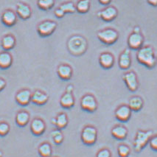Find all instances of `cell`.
I'll return each mask as SVG.
<instances>
[{
  "mask_svg": "<svg viewBox=\"0 0 157 157\" xmlns=\"http://www.w3.org/2000/svg\"><path fill=\"white\" fill-rule=\"evenodd\" d=\"M144 37L141 33H134L129 35L128 38V45L132 50H138L143 46Z\"/></svg>",
  "mask_w": 157,
  "mask_h": 157,
  "instance_id": "cell-9",
  "label": "cell"
},
{
  "mask_svg": "<svg viewBox=\"0 0 157 157\" xmlns=\"http://www.w3.org/2000/svg\"><path fill=\"white\" fill-rule=\"evenodd\" d=\"M131 111L128 105H120L115 110V117L121 122H126L130 119L131 116Z\"/></svg>",
  "mask_w": 157,
  "mask_h": 157,
  "instance_id": "cell-11",
  "label": "cell"
},
{
  "mask_svg": "<svg viewBox=\"0 0 157 157\" xmlns=\"http://www.w3.org/2000/svg\"><path fill=\"white\" fill-rule=\"evenodd\" d=\"M69 120L67 115L65 113H60L56 117L52 119V123L54 124L58 129L64 128L68 124Z\"/></svg>",
  "mask_w": 157,
  "mask_h": 157,
  "instance_id": "cell-22",
  "label": "cell"
},
{
  "mask_svg": "<svg viewBox=\"0 0 157 157\" xmlns=\"http://www.w3.org/2000/svg\"><path fill=\"white\" fill-rule=\"evenodd\" d=\"M13 63V58L9 52H2L0 53V68L2 69H8Z\"/></svg>",
  "mask_w": 157,
  "mask_h": 157,
  "instance_id": "cell-24",
  "label": "cell"
},
{
  "mask_svg": "<svg viewBox=\"0 0 157 157\" xmlns=\"http://www.w3.org/2000/svg\"><path fill=\"white\" fill-rule=\"evenodd\" d=\"M123 79L126 85L127 88L131 92L137 90L139 87V81L137 75L134 71H129L123 75Z\"/></svg>",
  "mask_w": 157,
  "mask_h": 157,
  "instance_id": "cell-8",
  "label": "cell"
},
{
  "mask_svg": "<svg viewBox=\"0 0 157 157\" xmlns=\"http://www.w3.org/2000/svg\"><path fill=\"white\" fill-rule=\"evenodd\" d=\"M30 121V114L25 111H19L16 117V124L20 127H24L28 124Z\"/></svg>",
  "mask_w": 157,
  "mask_h": 157,
  "instance_id": "cell-25",
  "label": "cell"
},
{
  "mask_svg": "<svg viewBox=\"0 0 157 157\" xmlns=\"http://www.w3.org/2000/svg\"><path fill=\"white\" fill-rule=\"evenodd\" d=\"M73 90H74V87H73L72 85L67 86V88H66V92L72 93Z\"/></svg>",
  "mask_w": 157,
  "mask_h": 157,
  "instance_id": "cell-39",
  "label": "cell"
},
{
  "mask_svg": "<svg viewBox=\"0 0 157 157\" xmlns=\"http://www.w3.org/2000/svg\"><path fill=\"white\" fill-rule=\"evenodd\" d=\"M55 15L56 16V17L58 18H63L65 15V13L63 10L61 8H57L55 10Z\"/></svg>",
  "mask_w": 157,
  "mask_h": 157,
  "instance_id": "cell-36",
  "label": "cell"
},
{
  "mask_svg": "<svg viewBox=\"0 0 157 157\" xmlns=\"http://www.w3.org/2000/svg\"><path fill=\"white\" fill-rule=\"evenodd\" d=\"M9 131H10V125L8 123H5V122L0 123V136H6L9 133Z\"/></svg>",
  "mask_w": 157,
  "mask_h": 157,
  "instance_id": "cell-33",
  "label": "cell"
},
{
  "mask_svg": "<svg viewBox=\"0 0 157 157\" xmlns=\"http://www.w3.org/2000/svg\"><path fill=\"white\" fill-rule=\"evenodd\" d=\"M16 6H17L16 8L17 14L21 19H28L32 15V10L28 5L23 2H18Z\"/></svg>",
  "mask_w": 157,
  "mask_h": 157,
  "instance_id": "cell-18",
  "label": "cell"
},
{
  "mask_svg": "<svg viewBox=\"0 0 157 157\" xmlns=\"http://www.w3.org/2000/svg\"><path fill=\"white\" fill-rule=\"evenodd\" d=\"M111 135L117 140H123L128 136V130L123 125H116L111 129Z\"/></svg>",
  "mask_w": 157,
  "mask_h": 157,
  "instance_id": "cell-20",
  "label": "cell"
},
{
  "mask_svg": "<svg viewBox=\"0 0 157 157\" xmlns=\"http://www.w3.org/2000/svg\"><path fill=\"white\" fill-rule=\"evenodd\" d=\"M136 59L139 63L149 69L155 67L157 63V58L154 50L151 46H142L139 49L136 53Z\"/></svg>",
  "mask_w": 157,
  "mask_h": 157,
  "instance_id": "cell-1",
  "label": "cell"
},
{
  "mask_svg": "<svg viewBox=\"0 0 157 157\" xmlns=\"http://www.w3.org/2000/svg\"><path fill=\"white\" fill-rule=\"evenodd\" d=\"M60 104L64 109H70L75 105V98L72 93L65 92L60 99Z\"/></svg>",
  "mask_w": 157,
  "mask_h": 157,
  "instance_id": "cell-21",
  "label": "cell"
},
{
  "mask_svg": "<svg viewBox=\"0 0 157 157\" xmlns=\"http://www.w3.org/2000/svg\"><path fill=\"white\" fill-rule=\"evenodd\" d=\"M38 151L41 157H50L52 153V149L50 143L44 142L38 147Z\"/></svg>",
  "mask_w": 157,
  "mask_h": 157,
  "instance_id": "cell-28",
  "label": "cell"
},
{
  "mask_svg": "<svg viewBox=\"0 0 157 157\" xmlns=\"http://www.w3.org/2000/svg\"><path fill=\"white\" fill-rule=\"evenodd\" d=\"M60 8L64 11L65 13H74L76 12V7L75 5L72 2H67L61 4L59 7Z\"/></svg>",
  "mask_w": 157,
  "mask_h": 157,
  "instance_id": "cell-30",
  "label": "cell"
},
{
  "mask_svg": "<svg viewBox=\"0 0 157 157\" xmlns=\"http://www.w3.org/2000/svg\"><path fill=\"white\" fill-rule=\"evenodd\" d=\"M57 28V24L53 21L46 20L41 21L37 27V31L38 34L42 37H47L50 36L55 32Z\"/></svg>",
  "mask_w": 157,
  "mask_h": 157,
  "instance_id": "cell-6",
  "label": "cell"
},
{
  "mask_svg": "<svg viewBox=\"0 0 157 157\" xmlns=\"http://www.w3.org/2000/svg\"><path fill=\"white\" fill-rule=\"evenodd\" d=\"M98 106V101L96 98L92 94H85L81 100V107L83 110L89 111V112H94L97 110Z\"/></svg>",
  "mask_w": 157,
  "mask_h": 157,
  "instance_id": "cell-7",
  "label": "cell"
},
{
  "mask_svg": "<svg viewBox=\"0 0 157 157\" xmlns=\"http://www.w3.org/2000/svg\"><path fill=\"white\" fill-rule=\"evenodd\" d=\"M16 45V39L11 35L5 36L2 39V47L5 50H10Z\"/></svg>",
  "mask_w": 157,
  "mask_h": 157,
  "instance_id": "cell-26",
  "label": "cell"
},
{
  "mask_svg": "<svg viewBox=\"0 0 157 157\" xmlns=\"http://www.w3.org/2000/svg\"><path fill=\"white\" fill-rule=\"evenodd\" d=\"M133 32L134 33H141V31H140V27L138 26L135 27L134 28V30H133Z\"/></svg>",
  "mask_w": 157,
  "mask_h": 157,
  "instance_id": "cell-41",
  "label": "cell"
},
{
  "mask_svg": "<svg viewBox=\"0 0 157 157\" xmlns=\"http://www.w3.org/2000/svg\"><path fill=\"white\" fill-rule=\"evenodd\" d=\"M97 36L102 43L107 45H111L117 41L119 38V33L114 29L106 28L100 30L97 34Z\"/></svg>",
  "mask_w": 157,
  "mask_h": 157,
  "instance_id": "cell-4",
  "label": "cell"
},
{
  "mask_svg": "<svg viewBox=\"0 0 157 157\" xmlns=\"http://www.w3.org/2000/svg\"><path fill=\"white\" fill-rule=\"evenodd\" d=\"M144 101L141 97L134 96L130 98L128 102V106L133 111H139L142 109Z\"/></svg>",
  "mask_w": 157,
  "mask_h": 157,
  "instance_id": "cell-23",
  "label": "cell"
},
{
  "mask_svg": "<svg viewBox=\"0 0 157 157\" xmlns=\"http://www.w3.org/2000/svg\"><path fill=\"white\" fill-rule=\"evenodd\" d=\"M31 97L32 92L29 89H21L16 94V100L20 105L25 106L31 102Z\"/></svg>",
  "mask_w": 157,
  "mask_h": 157,
  "instance_id": "cell-12",
  "label": "cell"
},
{
  "mask_svg": "<svg viewBox=\"0 0 157 157\" xmlns=\"http://www.w3.org/2000/svg\"><path fill=\"white\" fill-rule=\"evenodd\" d=\"M6 86V81L3 78H0V92L3 90Z\"/></svg>",
  "mask_w": 157,
  "mask_h": 157,
  "instance_id": "cell-37",
  "label": "cell"
},
{
  "mask_svg": "<svg viewBox=\"0 0 157 157\" xmlns=\"http://www.w3.org/2000/svg\"><path fill=\"white\" fill-rule=\"evenodd\" d=\"M96 157H111V154L109 149L103 148L98 151Z\"/></svg>",
  "mask_w": 157,
  "mask_h": 157,
  "instance_id": "cell-34",
  "label": "cell"
},
{
  "mask_svg": "<svg viewBox=\"0 0 157 157\" xmlns=\"http://www.w3.org/2000/svg\"><path fill=\"white\" fill-rule=\"evenodd\" d=\"M147 2L149 5H151V6L156 7L157 6V0H147Z\"/></svg>",
  "mask_w": 157,
  "mask_h": 157,
  "instance_id": "cell-40",
  "label": "cell"
},
{
  "mask_svg": "<svg viewBox=\"0 0 157 157\" xmlns=\"http://www.w3.org/2000/svg\"><path fill=\"white\" fill-rule=\"evenodd\" d=\"M153 135L152 131L140 130L136 132L134 140V147L136 152H140L145 147Z\"/></svg>",
  "mask_w": 157,
  "mask_h": 157,
  "instance_id": "cell-3",
  "label": "cell"
},
{
  "mask_svg": "<svg viewBox=\"0 0 157 157\" xmlns=\"http://www.w3.org/2000/svg\"><path fill=\"white\" fill-rule=\"evenodd\" d=\"M98 1L103 5H109L111 2V0H98Z\"/></svg>",
  "mask_w": 157,
  "mask_h": 157,
  "instance_id": "cell-38",
  "label": "cell"
},
{
  "mask_svg": "<svg viewBox=\"0 0 157 157\" xmlns=\"http://www.w3.org/2000/svg\"><path fill=\"white\" fill-rule=\"evenodd\" d=\"M2 21L6 26H13L17 21V16L11 10H6L2 15Z\"/></svg>",
  "mask_w": 157,
  "mask_h": 157,
  "instance_id": "cell-17",
  "label": "cell"
},
{
  "mask_svg": "<svg viewBox=\"0 0 157 157\" xmlns=\"http://www.w3.org/2000/svg\"><path fill=\"white\" fill-rule=\"evenodd\" d=\"M37 5L41 10H48L54 6L55 0H38Z\"/></svg>",
  "mask_w": 157,
  "mask_h": 157,
  "instance_id": "cell-29",
  "label": "cell"
},
{
  "mask_svg": "<svg viewBox=\"0 0 157 157\" xmlns=\"http://www.w3.org/2000/svg\"><path fill=\"white\" fill-rule=\"evenodd\" d=\"M51 136L53 139V141L57 145H60L63 141V135L59 129L54 130L51 133Z\"/></svg>",
  "mask_w": 157,
  "mask_h": 157,
  "instance_id": "cell-31",
  "label": "cell"
},
{
  "mask_svg": "<svg viewBox=\"0 0 157 157\" xmlns=\"http://www.w3.org/2000/svg\"><path fill=\"white\" fill-rule=\"evenodd\" d=\"M57 73L60 78L64 81H68L72 76V69L68 64H61L58 67Z\"/></svg>",
  "mask_w": 157,
  "mask_h": 157,
  "instance_id": "cell-19",
  "label": "cell"
},
{
  "mask_svg": "<svg viewBox=\"0 0 157 157\" xmlns=\"http://www.w3.org/2000/svg\"><path fill=\"white\" fill-rule=\"evenodd\" d=\"M150 147L153 150L157 151V134L153 135L149 140Z\"/></svg>",
  "mask_w": 157,
  "mask_h": 157,
  "instance_id": "cell-35",
  "label": "cell"
},
{
  "mask_svg": "<svg viewBox=\"0 0 157 157\" xmlns=\"http://www.w3.org/2000/svg\"><path fill=\"white\" fill-rule=\"evenodd\" d=\"M98 17L105 21H111L114 20L118 15L117 9L114 6H108L98 13Z\"/></svg>",
  "mask_w": 157,
  "mask_h": 157,
  "instance_id": "cell-10",
  "label": "cell"
},
{
  "mask_svg": "<svg viewBox=\"0 0 157 157\" xmlns=\"http://www.w3.org/2000/svg\"><path fill=\"white\" fill-rule=\"evenodd\" d=\"M49 96L45 92L41 90H36L32 93L31 102L37 105H43L47 103Z\"/></svg>",
  "mask_w": 157,
  "mask_h": 157,
  "instance_id": "cell-16",
  "label": "cell"
},
{
  "mask_svg": "<svg viewBox=\"0 0 157 157\" xmlns=\"http://www.w3.org/2000/svg\"><path fill=\"white\" fill-rule=\"evenodd\" d=\"M118 64L120 69H128L130 68L131 65V51L129 49H125V50L120 55Z\"/></svg>",
  "mask_w": 157,
  "mask_h": 157,
  "instance_id": "cell-14",
  "label": "cell"
},
{
  "mask_svg": "<svg viewBox=\"0 0 157 157\" xmlns=\"http://www.w3.org/2000/svg\"><path fill=\"white\" fill-rule=\"evenodd\" d=\"M30 130L36 136H40L43 134L46 130V124L43 120L40 118H36L31 122Z\"/></svg>",
  "mask_w": 157,
  "mask_h": 157,
  "instance_id": "cell-13",
  "label": "cell"
},
{
  "mask_svg": "<svg viewBox=\"0 0 157 157\" xmlns=\"http://www.w3.org/2000/svg\"><path fill=\"white\" fill-rule=\"evenodd\" d=\"M98 139V131L94 126L87 125L81 132V140L86 145H91L95 143Z\"/></svg>",
  "mask_w": 157,
  "mask_h": 157,
  "instance_id": "cell-5",
  "label": "cell"
},
{
  "mask_svg": "<svg viewBox=\"0 0 157 157\" xmlns=\"http://www.w3.org/2000/svg\"><path fill=\"white\" fill-rule=\"evenodd\" d=\"M99 63L103 69H111L114 64V57L110 52H103L99 57Z\"/></svg>",
  "mask_w": 157,
  "mask_h": 157,
  "instance_id": "cell-15",
  "label": "cell"
},
{
  "mask_svg": "<svg viewBox=\"0 0 157 157\" xmlns=\"http://www.w3.org/2000/svg\"><path fill=\"white\" fill-rule=\"evenodd\" d=\"M75 7L76 11L80 13H86L90 10L91 1L90 0H79Z\"/></svg>",
  "mask_w": 157,
  "mask_h": 157,
  "instance_id": "cell-27",
  "label": "cell"
},
{
  "mask_svg": "<svg viewBox=\"0 0 157 157\" xmlns=\"http://www.w3.org/2000/svg\"><path fill=\"white\" fill-rule=\"evenodd\" d=\"M117 152L120 157H128L130 154L131 149L128 145L122 144L118 146Z\"/></svg>",
  "mask_w": 157,
  "mask_h": 157,
  "instance_id": "cell-32",
  "label": "cell"
},
{
  "mask_svg": "<svg viewBox=\"0 0 157 157\" xmlns=\"http://www.w3.org/2000/svg\"><path fill=\"white\" fill-rule=\"evenodd\" d=\"M0 157H2V151H0Z\"/></svg>",
  "mask_w": 157,
  "mask_h": 157,
  "instance_id": "cell-42",
  "label": "cell"
},
{
  "mask_svg": "<svg viewBox=\"0 0 157 157\" xmlns=\"http://www.w3.org/2000/svg\"><path fill=\"white\" fill-rule=\"evenodd\" d=\"M87 41L81 36H73L67 42V47L73 56H81L87 50Z\"/></svg>",
  "mask_w": 157,
  "mask_h": 157,
  "instance_id": "cell-2",
  "label": "cell"
}]
</instances>
